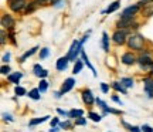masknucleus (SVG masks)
<instances>
[{"mask_svg": "<svg viewBox=\"0 0 153 132\" xmlns=\"http://www.w3.org/2000/svg\"><path fill=\"white\" fill-rule=\"evenodd\" d=\"M140 10H142V7L137 4V3H136V4L128 6V7H125V9L122 10L119 19H135V16H136Z\"/></svg>", "mask_w": 153, "mask_h": 132, "instance_id": "obj_5", "label": "nucleus"}, {"mask_svg": "<svg viewBox=\"0 0 153 132\" xmlns=\"http://www.w3.org/2000/svg\"><path fill=\"white\" fill-rule=\"evenodd\" d=\"M22 78H23V72L17 71V72H11L10 75H7V81L11 84H17V85H19Z\"/></svg>", "mask_w": 153, "mask_h": 132, "instance_id": "obj_15", "label": "nucleus"}, {"mask_svg": "<svg viewBox=\"0 0 153 132\" xmlns=\"http://www.w3.org/2000/svg\"><path fill=\"white\" fill-rule=\"evenodd\" d=\"M0 72L3 74V75H10L11 74V68L9 64H3L1 66V68H0Z\"/></svg>", "mask_w": 153, "mask_h": 132, "instance_id": "obj_31", "label": "nucleus"}, {"mask_svg": "<svg viewBox=\"0 0 153 132\" xmlns=\"http://www.w3.org/2000/svg\"><path fill=\"white\" fill-rule=\"evenodd\" d=\"M150 75H152V77H153V68H152V70H150Z\"/></svg>", "mask_w": 153, "mask_h": 132, "instance_id": "obj_49", "label": "nucleus"}, {"mask_svg": "<svg viewBox=\"0 0 153 132\" xmlns=\"http://www.w3.org/2000/svg\"><path fill=\"white\" fill-rule=\"evenodd\" d=\"M27 4V0H7V6L13 13H24Z\"/></svg>", "mask_w": 153, "mask_h": 132, "instance_id": "obj_4", "label": "nucleus"}, {"mask_svg": "<svg viewBox=\"0 0 153 132\" xmlns=\"http://www.w3.org/2000/svg\"><path fill=\"white\" fill-rule=\"evenodd\" d=\"M95 102H97V104L99 105V108H101V110H102V111H104L105 108L108 107V105L105 104V102H104V101H102V99H101V98H97V99H95Z\"/></svg>", "mask_w": 153, "mask_h": 132, "instance_id": "obj_35", "label": "nucleus"}, {"mask_svg": "<svg viewBox=\"0 0 153 132\" xmlns=\"http://www.w3.org/2000/svg\"><path fill=\"white\" fill-rule=\"evenodd\" d=\"M72 127H74V125H72L71 119H65V121L60 122V128H62V129H71Z\"/></svg>", "mask_w": 153, "mask_h": 132, "instance_id": "obj_30", "label": "nucleus"}, {"mask_svg": "<svg viewBox=\"0 0 153 132\" xmlns=\"http://www.w3.org/2000/svg\"><path fill=\"white\" fill-rule=\"evenodd\" d=\"M57 112H58L61 116H70V112H67V111L61 110V108H57Z\"/></svg>", "mask_w": 153, "mask_h": 132, "instance_id": "obj_41", "label": "nucleus"}, {"mask_svg": "<svg viewBox=\"0 0 153 132\" xmlns=\"http://www.w3.org/2000/svg\"><path fill=\"white\" fill-rule=\"evenodd\" d=\"M14 94H16L17 97H23V95H26V94H27V91H26V88L24 87L16 85V88H14Z\"/></svg>", "mask_w": 153, "mask_h": 132, "instance_id": "obj_28", "label": "nucleus"}, {"mask_svg": "<svg viewBox=\"0 0 153 132\" xmlns=\"http://www.w3.org/2000/svg\"><path fill=\"white\" fill-rule=\"evenodd\" d=\"M37 50H38V45H34L33 48L27 50V51H26V53H24V54H23L22 57L19 58V63H24V61L27 60L28 57H31V55H33V54H36V53H37Z\"/></svg>", "mask_w": 153, "mask_h": 132, "instance_id": "obj_17", "label": "nucleus"}, {"mask_svg": "<svg viewBox=\"0 0 153 132\" xmlns=\"http://www.w3.org/2000/svg\"><path fill=\"white\" fill-rule=\"evenodd\" d=\"M140 14L143 17H152L153 16V3L152 4H146L142 7V10H140Z\"/></svg>", "mask_w": 153, "mask_h": 132, "instance_id": "obj_20", "label": "nucleus"}, {"mask_svg": "<svg viewBox=\"0 0 153 132\" xmlns=\"http://www.w3.org/2000/svg\"><path fill=\"white\" fill-rule=\"evenodd\" d=\"M137 64L140 66L142 70H152L153 68V58L148 53H143L137 57Z\"/></svg>", "mask_w": 153, "mask_h": 132, "instance_id": "obj_6", "label": "nucleus"}, {"mask_svg": "<svg viewBox=\"0 0 153 132\" xmlns=\"http://www.w3.org/2000/svg\"><path fill=\"white\" fill-rule=\"evenodd\" d=\"M101 45H102V50L105 53H109V36L106 31L102 33V41H101Z\"/></svg>", "mask_w": 153, "mask_h": 132, "instance_id": "obj_18", "label": "nucleus"}, {"mask_svg": "<svg viewBox=\"0 0 153 132\" xmlns=\"http://www.w3.org/2000/svg\"><path fill=\"white\" fill-rule=\"evenodd\" d=\"M48 55H50V48H47V47H43V48L40 50V58H41V60L47 58Z\"/></svg>", "mask_w": 153, "mask_h": 132, "instance_id": "obj_33", "label": "nucleus"}, {"mask_svg": "<svg viewBox=\"0 0 153 132\" xmlns=\"http://www.w3.org/2000/svg\"><path fill=\"white\" fill-rule=\"evenodd\" d=\"M88 39H89V31H88V33L85 34V36H84V37H82L81 40H79V43H81V45H84V43H85V41H87Z\"/></svg>", "mask_w": 153, "mask_h": 132, "instance_id": "obj_44", "label": "nucleus"}, {"mask_svg": "<svg viewBox=\"0 0 153 132\" xmlns=\"http://www.w3.org/2000/svg\"><path fill=\"white\" fill-rule=\"evenodd\" d=\"M6 43V30L4 28H1V45Z\"/></svg>", "mask_w": 153, "mask_h": 132, "instance_id": "obj_45", "label": "nucleus"}, {"mask_svg": "<svg viewBox=\"0 0 153 132\" xmlns=\"http://www.w3.org/2000/svg\"><path fill=\"white\" fill-rule=\"evenodd\" d=\"M120 63L122 64H125V66H133V64H136L137 63V57L132 51H126L122 54L120 57Z\"/></svg>", "mask_w": 153, "mask_h": 132, "instance_id": "obj_8", "label": "nucleus"}, {"mask_svg": "<svg viewBox=\"0 0 153 132\" xmlns=\"http://www.w3.org/2000/svg\"><path fill=\"white\" fill-rule=\"evenodd\" d=\"M41 4H44L43 0H31V1H28L27 7H26V10H24V16H28V14H31L33 11H36L40 7Z\"/></svg>", "mask_w": 153, "mask_h": 132, "instance_id": "obj_11", "label": "nucleus"}, {"mask_svg": "<svg viewBox=\"0 0 153 132\" xmlns=\"http://www.w3.org/2000/svg\"><path fill=\"white\" fill-rule=\"evenodd\" d=\"M61 95H62V92H61V91H55V92H54V97H55L57 99H60Z\"/></svg>", "mask_w": 153, "mask_h": 132, "instance_id": "obj_47", "label": "nucleus"}, {"mask_svg": "<svg viewBox=\"0 0 153 132\" xmlns=\"http://www.w3.org/2000/svg\"><path fill=\"white\" fill-rule=\"evenodd\" d=\"M68 63H70V60L65 57H60L58 60L55 61V68L58 70V71H65L67 68H68Z\"/></svg>", "mask_w": 153, "mask_h": 132, "instance_id": "obj_13", "label": "nucleus"}, {"mask_svg": "<svg viewBox=\"0 0 153 132\" xmlns=\"http://www.w3.org/2000/svg\"><path fill=\"white\" fill-rule=\"evenodd\" d=\"M111 88H112V89H115L116 92H122V94H125V95L128 94V89H126V88L120 84V81H119V83H118V81H114V83L111 84Z\"/></svg>", "mask_w": 153, "mask_h": 132, "instance_id": "obj_21", "label": "nucleus"}, {"mask_svg": "<svg viewBox=\"0 0 153 132\" xmlns=\"http://www.w3.org/2000/svg\"><path fill=\"white\" fill-rule=\"evenodd\" d=\"M50 124H51V128H53V127H58V125H60V118H58V116H54V118L50 121Z\"/></svg>", "mask_w": 153, "mask_h": 132, "instance_id": "obj_36", "label": "nucleus"}, {"mask_svg": "<svg viewBox=\"0 0 153 132\" xmlns=\"http://www.w3.org/2000/svg\"><path fill=\"white\" fill-rule=\"evenodd\" d=\"M1 116H3V119H4V121H9V122H13V121H14V119H13V116H11L10 114H6V112H4V114H3Z\"/></svg>", "mask_w": 153, "mask_h": 132, "instance_id": "obj_40", "label": "nucleus"}, {"mask_svg": "<svg viewBox=\"0 0 153 132\" xmlns=\"http://www.w3.org/2000/svg\"><path fill=\"white\" fill-rule=\"evenodd\" d=\"M120 122H122V125H123V127H125L129 132H142V129H140L139 127H136V125H131V124H128V122H126L125 119H122Z\"/></svg>", "mask_w": 153, "mask_h": 132, "instance_id": "obj_25", "label": "nucleus"}, {"mask_svg": "<svg viewBox=\"0 0 153 132\" xmlns=\"http://www.w3.org/2000/svg\"><path fill=\"white\" fill-rule=\"evenodd\" d=\"M132 34L131 30H122V28H116L112 34V41L116 45H125L128 43V39Z\"/></svg>", "mask_w": 153, "mask_h": 132, "instance_id": "obj_2", "label": "nucleus"}, {"mask_svg": "<svg viewBox=\"0 0 153 132\" xmlns=\"http://www.w3.org/2000/svg\"><path fill=\"white\" fill-rule=\"evenodd\" d=\"M119 7H120V0H115L114 3H111V4L102 11V14H111V13H114V11L118 10Z\"/></svg>", "mask_w": 153, "mask_h": 132, "instance_id": "obj_16", "label": "nucleus"}, {"mask_svg": "<svg viewBox=\"0 0 153 132\" xmlns=\"http://www.w3.org/2000/svg\"><path fill=\"white\" fill-rule=\"evenodd\" d=\"M81 97H82V101H84V104L87 105V107H92L94 102H95V97H94L92 91L89 89V88H85V89H82L81 92Z\"/></svg>", "mask_w": 153, "mask_h": 132, "instance_id": "obj_7", "label": "nucleus"}, {"mask_svg": "<svg viewBox=\"0 0 153 132\" xmlns=\"http://www.w3.org/2000/svg\"><path fill=\"white\" fill-rule=\"evenodd\" d=\"M81 116H84V111L72 108V110L70 111V116H68V119H78V118H81Z\"/></svg>", "mask_w": 153, "mask_h": 132, "instance_id": "obj_22", "label": "nucleus"}, {"mask_svg": "<svg viewBox=\"0 0 153 132\" xmlns=\"http://www.w3.org/2000/svg\"><path fill=\"white\" fill-rule=\"evenodd\" d=\"M120 84L128 89V88H132L135 85V81H133V78H131V77H123V78H120Z\"/></svg>", "mask_w": 153, "mask_h": 132, "instance_id": "obj_23", "label": "nucleus"}, {"mask_svg": "<svg viewBox=\"0 0 153 132\" xmlns=\"http://www.w3.org/2000/svg\"><path fill=\"white\" fill-rule=\"evenodd\" d=\"M40 89L38 88H33V89H30V92H28V97L31 99H34V101H38V99L41 98V95H40Z\"/></svg>", "mask_w": 153, "mask_h": 132, "instance_id": "obj_26", "label": "nucleus"}, {"mask_svg": "<svg viewBox=\"0 0 153 132\" xmlns=\"http://www.w3.org/2000/svg\"><path fill=\"white\" fill-rule=\"evenodd\" d=\"M44 3H45V1H51V3H53V1H54V0H43Z\"/></svg>", "mask_w": 153, "mask_h": 132, "instance_id": "obj_48", "label": "nucleus"}, {"mask_svg": "<svg viewBox=\"0 0 153 132\" xmlns=\"http://www.w3.org/2000/svg\"><path fill=\"white\" fill-rule=\"evenodd\" d=\"M1 61H3L4 64H7V63L10 61V53H6V54L3 55V58H1Z\"/></svg>", "mask_w": 153, "mask_h": 132, "instance_id": "obj_42", "label": "nucleus"}, {"mask_svg": "<svg viewBox=\"0 0 153 132\" xmlns=\"http://www.w3.org/2000/svg\"><path fill=\"white\" fill-rule=\"evenodd\" d=\"M140 129H142V132H153V128L150 127V125H148V124L142 125V127H140Z\"/></svg>", "mask_w": 153, "mask_h": 132, "instance_id": "obj_38", "label": "nucleus"}, {"mask_svg": "<svg viewBox=\"0 0 153 132\" xmlns=\"http://www.w3.org/2000/svg\"><path fill=\"white\" fill-rule=\"evenodd\" d=\"M16 26V20L13 19L11 14H3L1 16V27L4 30H13Z\"/></svg>", "mask_w": 153, "mask_h": 132, "instance_id": "obj_9", "label": "nucleus"}, {"mask_svg": "<svg viewBox=\"0 0 153 132\" xmlns=\"http://www.w3.org/2000/svg\"><path fill=\"white\" fill-rule=\"evenodd\" d=\"M82 68H84V61L78 58V60L75 61V64H74V68H72V74H74V75L79 74V72L82 71Z\"/></svg>", "mask_w": 153, "mask_h": 132, "instance_id": "obj_24", "label": "nucleus"}, {"mask_svg": "<svg viewBox=\"0 0 153 132\" xmlns=\"http://www.w3.org/2000/svg\"><path fill=\"white\" fill-rule=\"evenodd\" d=\"M60 129H61V128H60V125H58V127H53L48 132H60Z\"/></svg>", "mask_w": 153, "mask_h": 132, "instance_id": "obj_46", "label": "nucleus"}, {"mask_svg": "<svg viewBox=\"0 0 153 132\" xmlns=\"http://www.w3.org/2000/svg\"><path fill=\"white\" fill-rule=\"evenodd\" d=\"M145 41H146V39L143 37L142 34L132 33L131 36H129V39H128L126 45H128V48L129 50H133V51H139V53H140V51H143Z\"/></svg>", "mask_w": 153, "mask_h": 132, "instance_id": "obj_1", "label": "nucleus"}, {"mask_svg": "<svg viewBox=\"0 0 153 132\" xmlns=\"http://www.w3.org/2000/svg\"><path fill=\"white\" fill-rule=\"evenodd\" d=\"M88 118H91L94 122H99L101 119H102V116L99 115V114H97V112H92V111H89V112H88Z\"/></svg>", "mask_w": 153, "mask_h": 132, "instance_id": "obj_29", "label": "nucleus"}, {"mask_svg": "<svg viewBox=\"0 0 153 132\" xmlns=\"http://www.w3.org/2000/svg\"><path fill=\"white\" fill-rule=\"evenodd\" d=\"M112 101H114V102H116L118 105H123V102L120 101V98H119V97H116V95H112Z\"/></svg>", "mask_w": 153, "mask_h": 132, "instance_id": "obj_43", "label": "nucleus"}, {"mask_svg": "<svg viewBox=\"0 0 153 132\" xmlns=\"http://www.w3.org/2000/svg\"><path fill=\"white\" fill-rule=\"evenodd\" d=\"M51 116L50 115H45V116H40V118H34V119H30V122H28V127H36V125H38V124H43V122L48 121Z\"/></svg>", "mask_w": 153, "mask_h": 132, "instance_id": "obj_19", "label": "nucleus"}, {"mask_svg": "<svg viewBox=\"0 0 153 132\" xmlns=\"http://www.w3.org/2000/svg\"><path fill=\"white\" fill-rule=\"evenodd\" d=\"M143 83V88H145V92L148 94V98H153V77H145L142 80Z\"/></svg>", "mask_w": 153, "mask_h": 132, "instance_id": "obj_10", "label": "nucleus"}, {"mask_svg": "<svg viewBox=\"0 0 153 132\" xmlns=\"http://www.w3.org/2000/svg\"><path fill=\"white\" fill-rule=\"evenodd\" d=\"M101 89H102V92L104 94H108L109 92V85L106 83H101Z\"/></svg>", "mask_w": 153, "mask_h": 132, "instance_id": "obj_37", "label": "nucleus"}, {"mask_svg": "<svg viewBox=\"0 0 153 132\" xmlns=\"http://www.w3.org/2000/svg\"><path fill=\"white\" fill-rule=\"evenodd\" d=\"M81 60L84 61V64H85V66H87L88 68H89V70L92 71V75H94V77H97V70H95V68H94V66L91 64V61H89V58H88L87 53H85L84 50L81 51Z\"/></svg>", "mask_w": 153, "mask_h": 132, "instance_id": "obj_14", "label": "nucleus"}, {"mask_svg": "<svg viewBox=\"0 0 153 132\" xmlns=\"http://www.w3.org/2000/svg\"><path fill=\"white\" fill-rule=\"evenodd\" d=\"M76 84V81H75V78H72V77H70V78H67V80H64V83H62V87H61V92H62V95L64 94H67V92H70L72 88H74V85Z\"/></svg>", "mask_w": 153, "mask_h": 132, "instance_id": "obj_12", "label": "nucleus"}, {"mask_svg": "<svg viewBox=\"0 0 153 132\" xmlns=\"http://www.w3.org/2000/svg\"><path fill=\"white\" fill-rule=\"evenodd\" d=\"M81 51H82V45L81 43L78 41V40H74L71 44V47L68 50V53H67V58L70 61H74L75 63L78 60V55H81Z\"/></svg>", "mask_w": 153, "mask_h": 132, "instance_id": "obj_3", "label": "nucleus"}, {"mask_svg": "<svg viewBox=\"0 0 153 132\" xmlns=\"http://www.w3.org/2000/svg\"><path fill=\"white\" fill-rule=\"evenodd\" d=\"M153 3V0H139L137 1V4L140 6V7H143V6H146V4H152Z\"/></svg>", "mask_w": 153, "mask_h": 132, "instance_id": "obj_39", "label": "nucleus"}, {"mask_svg": "<svg viewBox=\"0 0 153 132\" xmlns=\"http://www.w3.org/2000/svg\"><path fill=\"white\" fill-rule=\"evenodd\" d=\"M74 124H75V125H87V118L81 116V118L75 119V122H74Z\"/></svg>", "mask_w": 153, "mask_h": 132, "instance_id": "obj_34", "label": "nucleus"}, {"mask_svg": "<svg viewBox=\"0 0 153 132\" xmlns=\"http://www.w3.org/2000/svg\"><path fill=\"white\" fill-rule=\"evenodd\" d=\"M38 89H40V92H45L47 89H48V81L47 80H41L40 83H38Z\"/></svg>", "mask_w": 153, "mask_h": 132, "instance_id": "obj_27", "label": "nucleus"}, {"mask_svg": "<svg viewBox=\"0 0 153 132\" xmlns=\"http://www.w3.org/2000/svg\"><path fill=\"white\" fill-rule=\"evenodd\" d=\"M43 67H41V64H34L33 66V72H34V75L36 77H40V74L43 72Z\"/></svg>", "mask_w": 153, "mask_h": 132, "instance_id": "obj_32", "label": "nucleus"}]
</instances>
